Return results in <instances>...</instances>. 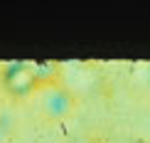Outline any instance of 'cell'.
<instances>
[{
    "label": "cell",
    "mask_w": 150,
    "mask_h": 143,
    "mask_svg": "<svg viewBox=\"0 0 150 143\" xmlns=\"http://www.w3.org/2000/svg\"><path fill=\"white\" fill-rule=\"evenodd\" d=\"M54 84H59V64L15 62V64H5L0 69V86L12 99H27Z\"/></svg>",
    "instance_id": "1"
},
{
    "label": "cell",
    "mask_w": 150,
    "mask_h": 143,
    "mask_svg": "<svg viewBox=\"0 0 150 143\" xmlns=\"http://www.w3.org/2000/svg\"><path fill=\"white\" fill-rule=\"evenodd\" d=\"M42 106H45L47 116H52V119H64V116L71 114V109H74V96L69 94V89H64L62 84H54V86H47L45 89Z\"/></svg>",
    "instance_id": "2"
}]
</instances>
